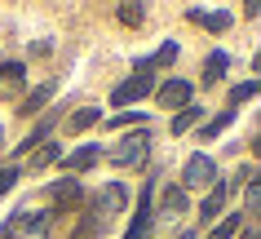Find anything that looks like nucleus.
Returning a JSON list of instances; mask_svg holds the SVG:
<instances>
[{
    "mask_svg": "<svg viewBox=\"0 0 261 239\" xmlns=\"http://www.w3.org/2000/svg\"><path fill=\"white\" fill-rule=\"evenodd\" d=\"M124 208H128V191H124L120 182H102V186H97V195L84 204V217H93L102 230H111V222H115Z\"/></svg>",
    "mask_w": 261,
    "mask_h": 239,
    "instance_id": "obj_1",
    "label": "nucleus"
},
{
    "mask_svg": "<svg viewBox=\"0 0 261 239\" xmlns=\"http://www.w3.org/2000/svg\"><path fill=\"white\" fill-rule=\"evenodd\" d=\"M54 230V213H27L18 208L9 222L0 226V239H49Z\"/></svg>",
    "mask_w": 261,
    "mask_h": 239,
    "instance_id": "obj_2",
    "label": "nucleus"
},
{
    "mask_svg": "<svg viewBox=\"0 0 261 239\" xmlns=\"http://www.w3.org/2000/svg\"><path fill=\"white\" fill-rule=\"evenodd\" d=\"M115 164V169H138V164H146V155H151V133L146 128H138L133 138H124V142H115L111 151H102Z\"/></svg>",
    "mask_w": 261,
    "mask_h": 239,
    "instance_id": "obj_3",
    "label": "nucleus"
},
{
    "mask_svg": "<svg viewBox=\"0 0 261 239\" xmlns=\"http://www.w3.org/2000/svg\"><path fill=\"white\" fill-rule=\"evenodd\" d=\"M217 182V164H213V155H191L186 160V169H181V191H208V186Z\"/></svg>",
    "mask_w": 261,
    "mask_h": 239,
    "instance_id": "obj_4",
    "label": "nucleus"
},
{
    "mask_svg": "<svg viewBox=\"0 0 261 239\" xmlns=\"http://www.w3.org/2000/svg\"><path fill=\"white\" fill-rule=\"evenodd\" d=\"M146 93H155V71H146V67H138V62H133V75H128L124 85H115L111 102H115V107H128V102L146 98Z\"/></svg>",
    "mask_w": 261,
    "mask_h": 239,
    "instance_id": "obj_5",
    "label": "nucleus"
},
{
    "mask_svg": "<svg viewBox=\"0 0 261 239\" xmlns=\"http://www.w3.org/2000/svg\"><path fill=\"white\" fill-rule=\"evenodd\" d=\"M155 182H160V177H151V182H142V195H138V213H133V226L124 230V239H146V235H151V222H155V208H151V199H155Z\"/></svg>",
    "mask_w": 261,
    "mask_h": 239,
    "instance_id": "obj_6",
    "label": "nucleus"
},
{
    "mask_svg": "<svg viewBox=\"0 0 261 239\" xmlns=\"http://www.w3.org/2000/svg\"><path fill=\"white\" fill-rule=\"evenodd\" d=\"M155 102L164 111H181V107L195 102V85L191 80H164V85H155Z\"/></svg>",
    "mask_w": 261,
    "mask_h": 239,
    "instance_id": "obj_7",
    "label": "nucleus"
},
{
    "mask_svg": "<svg viewBox=\"0 0 261 239\" xmlns=\"http://www.w3.org/2000/svg\"><path fill=\"white\" fill-rule=\"evenodd\" d=\"M97 160H102V146H97V142H84L80 151H71L67 160H62V169H67V177H75V173H84V169H93Z\"/></svg>",
    "mask_w": 261,
    "mask_h": 239,
    "instance_id": "obj_8",
    "label": "nucleus"
},
{
    "mask_svg": "<svg viewBox=\"0 0 261 239\" xmlns=\"http://www.w3.org/2000/svg\"><path fill=\"white\" fill-rule=\"evenodd\" d=\"M49 204H54V208H75V204H80V182H75V177H58L54 186H49Z\"/></svg>",
    "mask_w": 261,
    "mask_h": 239,
    "instance_id": "obj_9",
    "label": "nucleus"
},
{
    "mask_svg": "<svg viewBox=\"0 0 261 239\" xmlns=\"http://www.w3.org/2000/svg\"><path fill=\"white\" fill-rule=\"evenodd\" d=\"M58 85H62V80H44V85L36 89V93H27V98H22V107H18V115H40L44 107H49V102H54Z\"/></svg>",
    "mask_w": 261,
    "mask_h": 239,
    "instance_id": "obj_10",
    "label": "nucleus"
},
{
    "mask_svg": "<svg viewBox=\"0 0 261 239\" xmlns=\"http://www.w3.org/2000/svg\"><path fill=\"white\" fill-rule=\"evenodd\" d=\"M181 213H186V191L173 182L160 191V217H181Z\"/></svg>",
    "mask_w": 261,
    "mask_h": 239,
    "instance_id": "obj_11",
    "label": "nucleus"
},
{
    "mask_svg": "<svg viewBox=\"0 0 261 239\" xmlns=\"http://www.w3.org/2000/svg\"><path fill=\"white\" fill-rule=\"evenodd\" d=\"M191 22H199V27H208V31H230V22H234V14L230 9H191Z\"/></svg>",
    "mask_w": 261,
    "mask_h": 239,
    "instance_id": "obj_12",
    "label": "nucleus"
},
{
    "mask_svg": "<svg viewBox=\"0 0 261 239\" xmlns=\"http://www.w3.org/2000/svg\"><path fill=\"white\" fill-rule=\"evenodd\" d=\"M58 155H62V142H54V138H49V142H40V151H36V155L27 160V169H31V173H40V169H49V164H54Z\"/></svg>",
    "mask_w": 261,
    "mask_h": 239,
    "instance_id": "obj_13",
    "label": "nucleus"
},
{
    "mask_svg": "<svg viewBox=\"0 0 261 239\" xmlns=\"http://www.w3.org/2000/svg\"><path fill=\"white\" fill-rule=\"evenodd\" d=\"M173 58H177V44H173V40H164V44H160V49H155L151 58H138V67H146V71H160V67H168Z\"/></svg>",
    "mask_w": 261,
    "mask_h": 239,
    "instance_id": "obj_14",
    "label": "nucleus"
},
{
    "mask_svg": "<svg viewBox=\"0 0 261 239\" xmlns=\"http://www.w3.org/2000/svg\"><path fill=\"white\" fill-rule=\"evenodd\" d=\"M49 133H54V115H49V120H40V124H36V128L27 133V138H22L18 155H27V146H40V142H49Z\"/></svg>",
    "mask_w": 261,
    "mask_h": 239,
    "instance_id": "obj_15",
    "label": "nucleus"
},
{
    "mask_svg": "<svg viewBox=\"0 0 261 239\" xmlns=\"http://www.w3.org/2000/svg\"><path fill=\"white\" fill-rule=\"evenodd\" d=\"M234 235H239V213H226V217H221L204 239H234Z\"/></svg>",
    "mask_w": 261,
    "mask_h": 239,
    "instance_id": "obj_16",
    "label": "nucleus"
},
{
    "mask_svg": "<svg viewBox=\"0 0 261 239\" xmlns=\"http://www.w3.org/2000/svg\"><path fill=\"white\" fill-rule=\"evenodd\" d=\"M93 124H97V107H80V111L67 120L71 133H84V128H93Z\"/></svg>",
    "mask_w": 261,
    "mask_h": 239,
    "instance_id": "obj_17",
    "label": "nucleus"
},
{
    "mask_svg": "<svg viewBox=\"0 0 261 239\" xmlns=\"http://www.w3.org/2000/svg\"><path fill=\"white\" fill-rule=\"evenodd\" d=\"M226 67H230V58L221 54V49H217V54H208V67H204V85L221 80V71H226Z\"/></svg>",
    "mask_w": 261,
    "mask_h": 239,
    "instance_id": "obj_18",
    "label": "nucleus"
},
{
    "mask_svg": "<svg viewBox=\"0 0 261 239\" xmlns=\"http://www.w3.org/2000/svg\"><path fill=\"white\" fill-rule=\"evenodd\" d=\"M199 115H204V111H199L195 102H191V107H181V111H177V120H173V133H186L191 124H199Z\"/></svg>",
    "mask_w": 261,
    "mask_h": 239,
    "instance_id": "obj_19",
    "label": "nucleus"
},
{
    "mask_svg": "<svg viewBox=\"0 0 261 239\" xmlns=\"http://www.w3.org/2000/svg\"><path fill=\"white\" fill-rule=\"evenodd\" d=\"M257 213H261V186H257V177L248 182V204H244V217L248 222H257Z\"/></svg>",
    "mask_w": 261,
    "mask_h": 239,
    "instance_id": "obj_20",
    "label": "nucleus"
},
{
    "mask_svg": "<svg viewBox=\"0 0 261 239\" xmlns=\"http://www.w3.org/2000/svg\"><path fill=\"white\" fill-rule=\"evenodd\" d=\"M248 98H257V80H244V85L230 89V111L239 107V102H248Z\"/></svg>",
    "mask_w": 261,
    "mask_h": 239,
    "instance_id": "obj_21",
    "label": "nucleus"
},
{
    "mask_svg": "<svg viewBox=\"0 0 261 239\" xmlns=\"http://www.w3.org/2000/svg\"><path fill=\"white\" fill-rule=\"evenodd\" d=\"M234 115H239V111H221L217 120H213V124H204V142H213V138H217V133H221V128H226V124H230V120H234Z\"/></svg>",
    "mask_w": 261,
    "mask_h": 239,
    "instance_id": "obj_22",
    "label": "nucleus"
},
{
    "mask_svg": "<svg viewBox=\"0 0 261 239\" xmlns=\"http://www.w3.org/2000/svg\"><path fill=\"white\" fill-rule=\"evenodd\" d=\"M18 75H27L22 62H0V85H9V80H18Z\"/></svg>",
    "mask_w": 261,
    "mask_h": 239,
    "instance_id": "obj_23",
    "label": "nucleus"
},
{
    "mask_svg": "<svg viewBox=\"0 0 261 239\" xmlns=\"http://www.w3.org/2000/svg\"><path fill=\"white\" fill-rule=\"evenodd\" d=\"M120 22L124 27H138L142 22V5H120Z\"/></svg>",
    "mask_w": 261,
    "mask_h": 239,
    "instance_id": "obj_24",
    "label": "nucleus"
},
{
    "mask_svg": "<svg viewBox=\"0 0 261 239\" xmlns=\"http://www.w3.org/2000/svg\"><path fill=\"white\" fill-rule=\"evenodd\" d=\"M14 182H18V169H14V164H5V169H0V195H9Z\"/></svg>",
    "mask_w": 261,
    "mask_h": 239,
    "instance_id": "obj_25",
    "label": "nucleus"
},
{
    "mask_svg": "<svg viewBox=\"0 0 261 239\" xmlns=\"http://www.w3.org/2000/svg\"><path fill=\"white\" fill-rule=\"evenodd\" d=\"M142 120H146L142 111H133V115L124 111V115H115V120H111V128H128V124H142Z\"/></svg>",
    "mask_w": 261,
    "mask_h": 239,
    "instance_id": "obj_26",
    "label": "nucleus"
},
{
    "mask_svg": "<svg viewBox=\"0 0 261 239\" xmlns=\"http://www.w3.org/2000/svg\"><path fill=\"white\" fill-rule=\"evenodd\" d=\"M239 239H261V230H257V222H248V230H244V235H239Z\"/></svg>",
    "mask_w": 261,
    "mask_h": 239,
    "instance_id": "obj_27",
    "label": "nucleus"
},
{
    "mask_svg": "<svg viewBox=\"0 0 261 239\" xmlns=\"http://www.w3.org/2000/svg\"><path fill=\"white\" fill-rule=\"evenodd\" d=\"M173 239H195V230H181V235H173Z\"/></svg>",
    "mask_w": 261,
    "mask_h": 239,
    "instance_id": "obj_28",
    "label": "nucleus"
},
{
    "mask_svg": "<svg viewBox=\"0 0 261 239\" xmlns=\"http://www.w3.org/2000/svg\"><path fill=\"white\" fill-rule=\"evenodd\" d=\"M0 142H5V128H0Z\"/></svg>",
    "mask_w": 261,
    "mask_h": 239,
    "instance_id": "obj_29",
    "label": "nucleus"
}]
</instances>
